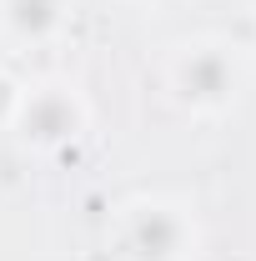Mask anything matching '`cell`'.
I'll list each match as a JSON object with an SVG mask.
<instances>
[{"label": "cell", "instance_id": "obj_1", "mask_svg": "<svg viewBox=\"0 0 256 261\" xmlns=\"http://www.w3.org/2000/svg\"><path fill=\"white\" fill-rule=\"evenodd\" d=\"M161 81H166V96H171L176 111L216 121V116H226L236 100L246 96L251 65H246V50L236 40H226V35H196V40H181L166 56Z\"/></svg>", "mask_w": 256, "mask_h": 261}, {"label": "cell", "instance_id": "obj_2", "mask_svg": "<svg viewBox=\"0 0 256 261\" xmlns=\"http://www.w3.org/2000/svg\"><path fill=\"white\" fill-rule=\"evenodd\" d=\"M116 251L121 261H196L201 221L181 196H136L116 211Z\"/></svg>", "mask_w": 256, "mask_h": 261}, {"label": "cell", "instance_id": "obj_3", "mask_svg": "<svg viewBox=\"0 0 256 261\" xmlns=\"http://www.w3.org/2000/svg\"><path fill=\"white\" fill-rule=\"evenodd\" d=\"M10 130H15V141L25 151L61 156V151H70V146L86 141L91 106H86V96L70 81H40V86H25L20 91V106H15Z\"/></svg>", "mask_w": 256, "mask_h": 261}, {"label": "cell", "instance_id": "obj_4", "mask_svg": "<svg viewBox=\"0 0 256 261\" xmlns=\"http://www.w3.org/2000/svg\"><path fill=\"white\" fill-rule=\"evenodd\" d=\"M70 25V0H0V35L15 45H50Z\"/></svg>", "mask_w": 256, "mask_h": 261}, {"label": "cell", "instance_id": "obj_5", "mask_svg": "<svg viewBox=\"0 0 256 261\" xmlns=\"http://www.w3.org/2000/svg\"><path fill=\"white\" fill-rule=\"evenodd\" d=\"M20 91H25V86H20V81H15L10 70H0V126H10V121H15V106H20Z\"/></svg>", "mask_w": 256, "mask_h": 261}, {"label": "cell", "instance_id": "obj_6", "mask_svg": "<svg viewBox=\"0 0 256 261\" xmlns=\"http://www.w3.org/2000/svg\"><path fill=\"white\" fill-rule=\"evenodd\" d=\"M126 5H141V10H156V5H171V0H126Z\"/></svg>", "mask_w": 256, "mask_h": 261}, {"label": "cell", "instance_id": "obj_7", "mask_svg": "<svg viewBox=\"0 0 256 261\" xmlns=\"http://www.w3.org/2000/svg\"><path fill=\"white\" fill-rule=\"evenodd\" d=\"M246 5H251V15H256V0H246Z\"/></svg>", "mask_w": 256, "mask_h": 261}]
</instances>
